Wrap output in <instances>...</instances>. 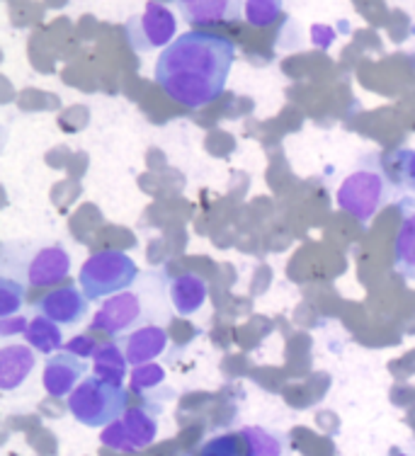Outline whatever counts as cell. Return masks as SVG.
I'll list each match as a JSON object with an SVG mask.
<instances>
[{
  "mask_svg": "<svg viewBox=\"0 0 415 456\" xmlns=\"http://www.w3.org/2000/svg\"><path fill=\"white\" fill-rule=\"evenodd\" d=\"M129 411V395L124 387L100 377H85L69 395V412L85 428H107Z\"/></svg>",
  "mask_w": 415,
  "mask_h": 456,
  "instance_id": "obj_2",
  "label": "cell"
},
{
  "mask_svg": "<svg viewBox=\"0 0 415 456\" xmlns=\"http://www.w3.org/2000/svg\"><path fill=\"white\" fill-rule=\"evenodd\" d=\"M233 61L236 46L231 39L192 29L160 52L153 76L160 90L177 105L199 110L224 93Z\"/></svg>",
  "mask_w": 415,
  "mask_h": 456,
  "instance_id": "obj_1",
  "label": "cell"
},
{
  "mask_svg": "<svg viewBox=\"0 0 415 456\" xmlns=\"http://www.w3.org/2000/svg\"><path fill=\"white\" fill-rule=\"evenodd\" d=\"M199 456H240L239 435H216L207 439L199 449Z\"/></svg>",
  "mask_w": 415,
  "mask_h": 456,
  "instance_id": "obj_23",
  "label": "cell"
},
{
  "mask_svg": "<svg viewBox=\"0 0 415 456\" xmlns=\"http://www.w3.org/2000/svg\"><path fill=\"white\" fill-rule=\"evenodd\" d=\"M139 277V267L122 250H100L90 255L78 273V284L90 301L110 298L132 287Z\"/></svg>",
  "mask_w": 415,
  "mask_h": 456,
  "instance_id": "obj_4",
  "label": "cell"
},
{
  "mask_svg": "<svg viewBox=\"0 0 415 456\" xmlns=\"http://www.w3.org/2000/svg\"><path fill=\"white\" fill-rule=\"evenodd\" d=\"M29 345H5L0 350V388L15 391L35 371L37 354Z\"/></svg>",
  "mask_w": 415,
  "mask_h": 456,
  "instance_id": "obj_14",
  "label": "cell"
},
{
  "mask_svg": "<svg viewBox=\"0 0 415 456\" xmlns=\"http://www.w3.org/2000/svg\"><path fill=\"white\" fill-rule=\"evenodd\" d=\"M166 381V369L160 364H142V367H134L132 371V391L134 394H149L153 388H159Z\"/></svg>",
  "mask_w": 415,
  "mask_h": 456,
  "instance_id": "obj_22",
  "label": "cell"
},
{
  "mask_svg": "<svg viewBox=\"0 0 415 456\" xmlns=\"http://www.w3.org/2000/svg\"><path fill=\"white\" fill-rule=\"evenodd\" d=\"M379 163L381 156H374V166L357 167L353 175L345 177L338 190V207L354 216L362 226H367L377 216V211L389 204L396 194Z\"/></svg>",
  "mask_w": 415,
  "mask_h": 456,
  "instance_id": "obj_3",
  "label": "cell"
},
{
  "mask_svg": "<svg viewBox=\"0 0 415 456\" xmlns=\"http://www.w3.org/2000/svg\"><path fill=\"white\" fill-rule=\"evenodd\" d=\"M146 318V304H143L142 291H122L115 297L105 298V304L93 318V333H102L107 338H119L129 333L132 328L142 325Z\"/></svg>",
  "mask_w": 415,
  "mask_h": 456,
  "instance_id": "obj_7",
  "label": "cell"
},
{
  "mask_svg": "<svg viewBox=\"0 0 415 456\" xmlns=\"http://www.w3.org/2000/svg\"><path fill=\"white\" fill-rule=\"evenodd\" d=\"M100 342L93 338V335H76V338H71V340L66 342V347L63 350L71 352V354H76V357H80V360H88V357H95V352H98Z\"/></svg>",
  "mask_w": 415,
  "mask_h": 456,
  "instance_id": "obj_24",
  "label": "cell"
},
{
  "mask_svg": "<svg viewBox=\"0 0 415 456\" xmlns=\"http://www.w3.org/2000/svg\"><path fill=\"white\" fill-rule=\"evenodd\" d=\"M398 456H403V454H398Z\"/></svg>",
  "mask_w": 415,
  "mask_h": 456,
  "instance_id": "obj_27",
  "label": "cell"
},
{
  "mask_svg": "<svg viewBox=\"0 0 415 456\" xmlns=\"http://www.w3.org/2000/svg\"><path fill=\"white\" fill-rule=\"evenodd\" d=\"M159 435V420L149 408H129L122 418L100 432V442L115 452L146 449Z\"/></svg>",
  "mask_w": 415,
  "mask_h": 456,
  "instance_id": "obj_6",
  "label": "cell"
},
{
  "mask_svg": "<svg viewBox=\"0 0 415 456\" xmlns=\"http://www.w3.org/2000/svg\"><path fill=\"white\" fill-rule=\"evenodd\" d=\"M207 294H209V284H207L204 277L195 273L177 274L175 280H170L168 284L170 306H173L177 316L183 318L195 316L197 311L204 306Z\"/></svg>",
  "mask_w": 415,
  "mask_h": 456,
  "instance_id": "obj_12",
  "label": "cell"
},
{
  "mask_svg": "<svg viewBox=\"0 0 415 456\" xmlns=\"http://www.w3.org/2000/svg\"><path fill=\"white\" fill-rule=\"evenodd\" d=\"M239 437L246 447L243 456H284L287 449L282 435L265 428H243Z\"/></svg>",
  "mask_w": 415,
  "mask_h": 456,
  "instance_id": "obj_19",
  "label": "cell"
},
{
  "mask_svg": "<svg viewBox=\"0 0 415 456\" xmlns=\"http://www.w3.org/2000/svg\"><path fill=\"white\" fill-rule=\"evenodd\" d=\"M413 35H415V25H413Z\"/></svg>",
  "mask_w": 415,
  "mask_h": 456,
  "instance_id": "obj_26",
  "label": "cell"
},
{
  "mask_svg": "<svg viewBox=\"0 0 415 456\" xmlns=\"http://www.w3.org/2000/svg\"><path fill=\"white\" fill-rule=\"evenodd\" d=\"M166 347H168V333H166V328H160L156 323L136 328L124 340V352H126V360H129L132 367L149 364L156 357H160L166 352Z\"/></svg>",
  "mask_w": 415,
  "mask_h": 456,
  "instance_id": "obj_13",
  "label": "cell"
},
{
  "mask_svg": "<svg viewBox=\"0 0 415 456\" xmlns=\"http://www.w3.org/2000/svg\"><path fill=\"white\" fill-rule=\"evenodd\" d=\"M93 371H95V377L122 387L124 379H126V371H129V360H126L124 345L102 342L98 352H95V357H93Z\"/></svg>",
  "mask_w": 415,
  "mask_h": 456,
  "instance_id": "obj_16",
  "label": "cell"
},
{
  "mask_svg": "<svg viewBox=\"0 0 415 456\" xmlns=\"http://www.w3.org/2000/svg\"><path fill=\"white\" fill-rule=\"evenodd\" d=\"M27 325H29V321H27L25 316L3 318V321H0V335H3V338H10V335H20V333L25 335Z\"/></svg>",
  "mask_w": 415,
  "mask_h": 456,
  "instance_id": "obj_25",
  "label": "cell"
},
{
  "mask_svg": "<svg viewBox=\"0 0 415 456\" xmlns=\"http://www.w3.org/2000/svg\"><path fill=\"white\" fill-rule=\"evenodd\" d=\"M71 274V255L63 246L39 248L27 263V281L32 287H53Z\"/></svg>",
  "mask_w": 415,
  "mask_h": 456,
  "instance_id": "obj_10",
  "label": "cell"
},
{
  "mask_svg": "<svg viewBox=\"0 0 415 456\" xmlns=\"http://www.w3.org/2000/svg\"><path fill=\"white\" fill-rule=\"evenodd\" d=\"M88 301L90 298L83 294L80 287H59L49 291L46 297L37 301V314L52 318L59 325H76L88 316Z\"/></svg>",
  "mask_w": 415,
  "mask_h": 456,
  "instance_id": "obj_9",
  "label": "cell"
},
{
  "mask_svg": "<svg viewBox=\"0 0 415 456\" xmlns=\"http://www.w3.org/2000/svg\"><path fill=\"white\" fill-rule=\"evenodd\" d=\"M25 340L29 347H35L39 354H56V352L66 347L63 345V333L59 323H53L52 318L42 316V314H37L29 325H27V333H25Z\"/></svg>",
  "mask_w": 415,
  "mask_h": 456,
  "instance_id": "obj_18",
  "label": "cell"
},
{
  "mask_svg": "<svg viewBox=\"0 0 415 456\" xmlns=\"http://www.w3.org/2000/svg\"><path fill=\"white\" fill-rule=\"evenodd\" d=\"M85 371H88L85 360L66 350L56 352L45 364V374H42L45 391L52 398H69L85 379Z\"/></svg>",
  "mask_w": 415,
  "mask_h": 456,
  "instance_id": "obj_8",
  "label": "cell"
},
{
  "mask_svg": "<svg viewBox=\"0 0 415 456\" xmlns=\"http://www.w3.org/2000/svg\"><path fill=\"white\" fill-rule=\"evenodd\" d=\"M284 0H246V8H243V18L248 25L257 27H270L274 20L282 15Z\"/></svg>",
  "mask_w": 415,
  "mask_h": 456,
  "instance_id": "obj_20",
  "label": "cell"
},
{
  "mask_svg": "<svg viewBox=\"0 0 415 456\" xmlns=\"http://www.w3.org/2000/svg\"><path fill=\"white\" fill-rule=\"evenodd\" d=\"M187 25L207 27L216 22H236L243 15L246 0H175Z\"/></svg>",
  "mask_w": 415,
  "mask_h": 456,
  "instance_id": "obj_11",
  "label": "cell"
},
{
  "mask_svg": "<svg viewBox=\"0 0 415 456\" xmlns=\"http://www.w3.org/2000/svg\"><path fill=\"white\" fill-rule=\"evenodd\" d=\"M394 267L408 281H415V211H408L394 243Z\"/></svg>",
  "mask_w": 415,
  "mask_h": 456,
  "instance_id": "obj_17",
  "label": "cell"
},
{
  "mask_svg": "<svg viewBox=\"0 0 415 456\" xmlns=\"http://www.w3.org/2000/svg\"><path fill=\"white\" fill-rule=\"evenodd\" d=\"M384 175L389 177L394 192L403 197H415V151L396 149L381 159Z\"/></svg>",
  "mask_w": 415,
  "mask_h": 456,
  "instance_id": "obj_15",
  "label": "cell"
},
{
  "mask_svg": "<svg viewBox=\"0 0 415 456\" xmlns=\"http://www.w3.org/2000/svg\"><path fill=\"white\" fill-rule=\"evenodd\" d=\"M126 42L136 53H149L156 49H168L177 39L175 12L159 0H149L142 15L126 20Z\"/></svg>",
  "mask_w": 415,
  "mask_h": 456,
  "instance_id": "obj_5",
  "label": "cell"
},
{
  "mask_svg": "<svg viewBox=\"0 0 415 456\" xmlns=\"http://www.w3.org/2000/svg\"><path fill=\"white\" fill-rule=\"evenodd\" d=\"M22 304H25V287L18 280L0 277V316H18Z\"/></svg>",
  "mask_w": 415,
  "mask_h": 456,
  "instance_id": "obj_21",
  "label": "cell"
}]
</instances>
